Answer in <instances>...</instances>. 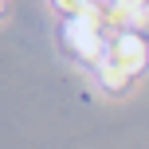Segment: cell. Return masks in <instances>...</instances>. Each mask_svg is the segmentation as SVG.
<instances>
[{
	"mask_svg": "<svg viewBox=\"0 0 149 149\" xmlns=\"http://www.w3.org/2000/svg\"><path fill=\"white\" fill-rule=\"evenodd\" d=\"M102 8H90L86 16H74V20H67V28H63V36H67L71 51L79 55L82 63H94V67H102L106 55H110V43H102Z\"/></svg>",
	"mask_w": 149,
	"mask_h": 149,
	"instance_id": "obj_1",
	"label": "cell"
},
{
	"mask_svg": "<svg viewBox=\"0 0 149 149\" xmlns=\"http://www.w3.org/2000/svg\"><path fill=\"white\" fill-rule=\"evenodd\" d=\"M106 59H114L118 67L137 74V71L149 67V43H145L141 31H118V39L110 43V55H106Z\"/></svg>",
	"mask_w": 149,
	"mask_h": 149,
	"instance_id": "obj_2",
	"label": "cell"
},
{
	"mask_svg": "<svg viewBox=\"0 0 149 149\" xmlns=\"http://www.w3.org/2000/svg\"><path fill=\"white\" fill-rule=\"evenodd\" d=\"M102 20L114 24V28H122V31H134L137 24H145V8L130 4V0H114L110 8H102Z\"/></svg>",
	"mask_w": 149,
	"mask_h": 149,
	"instance_id": "obj_3",
	"label": "cell"
},
{
	"mask_svg": "<svg viewBox=\"0 0 149 149\" xmlns=\"http://www.w3.org/2000/svg\"><path fill=\"white\" fill-rule=\"evenodd\" d=\"M130 79H134V74H130L126 67H118L114 59H106L102 67H98V82H102L106 90H126V86H130Z\"/></svg>",
	"mask_w": 149,
	"mask_h": 149,
	"instance_id": "obj_4",
	"label": "cell"
},
{
	"mask_svg": "<svg viewBox=\"0 0 149 149\" xmlns=\"http://www.w3.org/2000/svg\"><path fill=\"white\" fill-rule=\"evenodd\" d=\"M55 8H59L67 20H74V16H86L90 12V0H51Z\"/></svg>",
	"mask_w": 149,
	"mask_h": 149,
	"instance_id": "obj_5",
	"label": "cell"
},
{
	"mask_svg": "<svg viewBox=\"0 0 149 149\" xmlns=\"http://www.w3.org/2000/svg\"><path fill=\"white\" fill-rule=\"evenodd\" d=\"M130 4H145V0H130Z\"/></svg>",
	"mask_w": 149,
	"mask_h": 149,
	"instance_id": "obj_6",
	"label": "cell"
}]
</instances>
